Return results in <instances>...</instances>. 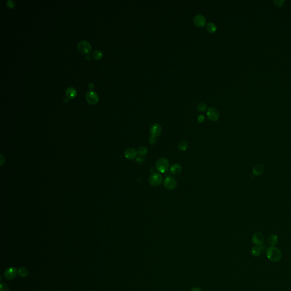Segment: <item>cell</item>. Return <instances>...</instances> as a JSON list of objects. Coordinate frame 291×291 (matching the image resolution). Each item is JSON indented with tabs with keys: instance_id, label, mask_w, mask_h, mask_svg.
I'll return each mask as SVG.
<instances>
[{
	"instance_id": "cell-1",
	"label": "cell",
	"mask_w": 291,
	"mask_h": 291,
	"mask_svg": "<svg viewBox=\"0 0 291 291\" xmlns=\"http://www.w3.org/2000/svg\"><path fill=\"white\" fill-rule=\"evenodd\" d=\"M266 256L268 259L272 262H278L282 258V253L279 248L270 246L266 250Z\"/></svg>"
},
{
	"instance_id": "cell-2",
	"label": "cell",
	"mask_w": 291,
	"mask_h": 291,
	"mask_svg": "<svg viewBox=\"0 0 291 291\" xmlns=\"http://www.w3.org/2000/svg\"><path fill=\"white\" fill-rule=\"evenodd\" d=\"M169 161L167 159L164 157L160 158L156 163L155 167L158 172L161 173H164L169 169Z\"/></svg>"
},
{
	"instance_id": "cell-3",
	"label": "cell",
	"mask_w": 291,
	"mask_h": 291,
	"mask_svg": "<svg viewBox=\"0 0 291 291\" xmlns=\"http://www.w3.org/2000/svg\"><path fill=\"white\" fill-rule=\"evenodd\" d=\"M77 48L82 54L87 55L91 52L92 47L91 44L88 42L86 40H81L77 44Z\"/></svg>"
},
{
	"instance_id": "cell-4",
	"label": "cell",
	"mask_w": 291,
	"mask_h": 291,
	"mask_svg": "<svg viewBox=\"0 0 291 291\" xmlns=\"http://www.w3.org/2000/svg\"><path fill=\"white\" fill-rule=\"evenodd\" d=\"M264 236L262 232H255L252 236V242L255 246H260L264 242Z\"/></svg>"
},
{
	"instance_id": "cell-5",
	"label": "cell",
	"mask_w": 291,
	"mask_h": 291,
	"mask_svg": "<svg viewBox=\"0 0 291 291\" xmlns=\"http://www.w3.org/2000/svg\"><path fill=\"white\" fill-rule=\"evenodd\" d=\"M163 177L160 174L154 173L152 174L149 178V183L153 187H157L161 184Z\"/></svg>"
},
{
	"instance_id": "cell-6",
	"label": "cell",
	"mask_w": 291,
	"mask_h": 291,
	"mask_svg": "<svg viewBox=\"0 0 291 291\" xmlns=\"http://www.w3.org/2000/svg\"><path fill=\"white\" fill-rule=\"evenodd\" d=\"M177 181L174 177L172 176L167 177L164 180V186L166 189L173 190L177 187Z\"/></svg>"
},
{
	"instance_id": "cell-7",
	"label": "cell",
	"mask_w": 291,
	"mask_h": 291,
	"mask_svg": "<svg viewBox=\"0 0 291 291\" xmlns=\"http://www.w3.org/2000/svg\"><path fill=\"white\" fill-rule=\"evenodd\" d=\"M207 116L208 118L213 122H216L220 118V113L216 109L214 108H210L207 110Z\"/></svg>"
},
{
	"instance_id": "cell-8",
	"label": "cell",
	"mask_w": 291,
	"mask_h": 291,
	"mask_svg": "<svg viewBox=\"0 0 291 291\" xmlns=\"http://www.w3.org/2000/svg\"><path fill=\"white\" fill-rule=\"evenodd\" d=\"M18 274V270L16 268L10 267L4 272V276L6 279L13 280L16 278Z\"/></svg>"
},
{
	"instance_id": "cell-9",
	"label": "cell",
	"mask_w": 291,
	"mask_h": 291,
	"mask_svg": "<svg viewBox=\"0 0 291 291\" xmlns=\"http://www.w3.org/2000/svg\"><path fill=\"white\" fill-rule=\"evenodd\" d=\"M150 134L151 136L153 138H157L159 137L161 133V127L158 123H154L150 127Z\"/></svg>"
},
{
	"instance_id": "cell-10",
	"label": "cell",
	"mask_w": 291,
	"mask_h": 291,
	"mask_svg": "<svg viewBox=\"0 0 291 291\" xmlns=\"http://www.w3.org/2000/svg\"><path fill=\"white\" fill-rule=\"evenodd\" d=\"M86 99L89 104H95L98 101V95L94 91H88L86 93Z\"/></svg>"
},
{
	"instance_id": "cell-11",
	"label": "cell",
	"mask_w": 291,
	"mask_h": 291,
	"mask_svg": "<svg viewBox=\"0 0 291 291\" xmlns=\"http://www.w3.org/2000/svg\"><path fill=\"white\" fill-rule=\"evenodd\" d=\"M194 24L198 28L204 27L206 24V19L204 16L201 14H198L193 19Z\"/></svg>"
},
{
	"instance_id": "cell-12",
	"label": "cell",
	"mask_w": 291,
	"mask_h": 291,
	"mask_svg": "<svg viewBox=\"0 0 291 291\" xmlns=\"http://www.w3.org/2000/svg\"><path fill=\"white\" fill-rule=\"evenodd\" d=\"M137 151H136L133 148H128L125 151L124 155L125 157L128 160H133L137 157Z\"/></svg>"
},
{
	"instance_id": "cell-13",
	"label": "cell",
	"mask_w": 291,
	"mask_h": 291,
	"mask_svg": "<svg viewBox=\"0 0 291 291\" xmlns=\"http://www.w3.org/2000/svg\"><path fill=\"white\" fill-rule=\"evenodd\" d=\"M264 171V166L262 164H257L252 169V172L256 176H260Z\"/></svg>"
},
{
	"instance_id": "cell-14",
	"label": "cell",
	"mask_w": 291,
	"mask_h": 291,
	"mask_svg": "<svg viewBox=\"0 0 291 291\" xmlns=\"http://www.w3.org/2000/svg\"><path fill=\"white\" fill-rule=\"evenodd\" d=\"M169 170H170L171 173H172V175H179V174L181 173V172L182 171V167H181V165L180 164L176 163V164H173V165L171 166Z\"/></svg>"
},
{
	"instance_id": "cell-15",
	"label": "cell",
	"mask_w": 291,
	"mask_h": 291,
	"mask_svg": "<svg viewBox=\"0 0 291 291\" xmlns=\"http://www.w3.org/2000/svg\"><path fill=\"white\" fill-rule=\"evenodd\" d=\"M278 240H279L278 236H277L276 234H272L268 237V242L269 244L270 245V246H275L276 245L278 244Z\"/></svg>"
},
{
	"instance_id": "cell-16",
	"label": "cell",
	"mask_w": 291,
	"mask_h": 291,
	"mask_svg": "<svg viewBox=\"0 0 291 291\" xmlns=\"http://www.w3.org/2000/svg\"><path fill=\"white\" fill-rule=\"evenodd\" d=\"M76 91L74 88L73 87H68L66 91V95L67 97L68 98H72L75 97L76 95Z\"/></svg>"
},
{
	"instance_id": "cell-17",
	"label": "cell",
	"mask_w": 291,
	"mask_h": 291,
	"mask_svg": "<svg viewBox=\"0 0 291 291\" xmlns=\"http://www.w3.org/2000/svg\"><path fill=\"white\" fill-rule=\"evenodd\" d=\"M262 251V250H261V248H260L259 246H254V247L251 248V249L250 250V253H251L252 256H253L254 257H258L261 254Z\"/></svg>"
},
{
	"instance_id": "cell-18",
	"label": "cell",
	"mask_w": 291,
	"mask_h": 291,
	"mask_svg": "<svg viewBox=\"0 0 291 291\" xmlns=\"http://www.w3.org/2000/svg\"><path fill=\"white\" fill-rule=\"evenodd\" d=\"M188 147V142L185 140H183L179 143L178 148L181 151H184Z\"/></svg>"
},
{
	"instance_id": "cell-19",
	"label": "cell",
	"mask_w": 291,
	"mask_h": 291,
	"mask_svg": "<svg viewBox=\"0 0 291 291\" xmlns=\"http://www.w3.org/2000/svg\"><path fill=\"white\" fill-rule=\"evenodd\" d=\"M18 273L21 277L26 278L28 275V271L26 268L25 267H21L19 268Z\"/></svg>"
},
{
	"instance_id": "cell-20",
	"label": "cell",
	"mask_w": 291,
	"mask_h": 291,
	"mask_svg": "<svg viewBox=\"0 0 291 291\" xmlns=\"http://www.w3.org/2000/svg\"><path fill=\"white\" fill-rule=\"evenodd\" d=\"M137 153L140 157H143L148 153V149L145 146H141L138 148Z\"/></svg>"
},
{
	"instance_id": "cell-21",
	"label": "cell",
	"mask_w": 291,
	"mask_h": 291,
	"mask_svg": "<svg viewBox=\"0 0 291 291\" xmlns=\"http://www.w3.org/2000/svg\"><path fill=\"white\" fill-rule=\"evenodd\" d=\"M92 58L93 59L98 60V59L102 58L103 53H102V51H100L99 50H96L95 51H93V52L92 54Z\"/></svg>"
},
{
	"instance_id": "cell-22",
	"label": "cell",
	"mask_w": 291,
	"mask_h": 291,
	"mask_svg": "<svg viewBox=\"0 0 291 291\" xmlns=\"http://www.w3.org/2000/svg\"><path fill=\"white\" fill-rule=\"evenodd\" d=\"M206 29H207V30H208L209 32L214 33L217 30L216 25L215 24H213V23H212V22H209L207 25Z\"/></svg>"
},
{
	"instance_id": "cell-23",
	"label": "cell",
	"mask_w": 291,
	"mask_h": 291,
	"mask_svg": "<svg viewBox=\"0 0 291 291\" xmlns=\"http://www.w3.org/2000/svg\"><path fill=\"white\" fill-rule=\"evenodd\" d=\"M207 105L204 102H200L197 105V109L200 111H204L206 109Z\"/></svg>"
},
{
	"instance_id": "cell-24",
	"label": "cell",
	"mask_w": 291,
	"mask_h": 291,
	"mask_svg": "<svg viewBox=\"0 0 291 291\" xmlns=\"http://www.w3.org/2000/svg\"><path fill=\"white\" fill-rule=\"evenodd\" d=\"M0 291H9V287L7 284L1 283L0 285Z\"/></svg>"
},
{
	"instance_id": "cell-25",
	"label": "cell",
	"mask_w": 291,
	"mask_h": 291,
	"mask_svg": "<svg viewBox=\"0 0 291 291\" xmlns=\"http://www.w3.org/2000/svg\"><path fill=\"white\" fill-rule=\"evenodd\" d=\"M7 6L9 8H13L15 5V2L13 0H8L6 2Z\"/></svg>"
},
{
	"instance_id": "cell-26",
	"label": "cell",
	"mask_w": 291,
	"mask_h": 291,
	"mask_svg": "<svg viewBox=\"0 0 291 291\" xmlns=\"http://www.w3.org/2000/svg\"><path fill=\"white\" fill-rule=\"evenodd\" d=\"M136 161H137V163H138V164H142V163H143L144 161H145V159L142 157H140V156H139V157H137Z\"/></svg>"
},
{
	"instance_id": "cell-27",
	"label": "cell",
	"mask_w": 291,
	"mask_h": 291,
	"mask_svg": "<svg viewBox=\"0 0 291 291\" xmlns=\"http://www.w3.org/2000/svg\"><path fill=\"white\" fill-rule=\"evenodd\" d=\"M197 120H198V122H200V123H204L205 122V120L204 116L203 115H200L197 118Z\"/></svg>"
},
{
	"instance_id": "cell-28",
	"label": "cell",
	"mask_w": 291,
	"mask_h": 291,
	"mask_svg": "<svg viewBox=\"0 0 291 291\" xmlns=\"http://www.w3.org/2000/svg\"><path fill=\"white\" fill-rule=\"evenodd\" d=\"M156 142H157V141H156L155 138H153V137H151V138H149V144L151 145H154V144L156 143Z\"/></svg>"
},
{
	"instance_id": "cell-29",
	"label": "cell",
	"mask_w": 291,
	"mask_h": 291,
	"mask_svg": "<svg viewBox=\"0 0 291 291\" xmlns=\"http://www.w3.org/2000/svg\"><path fill=\"white\" fill-rule=\"evenodd\" d=\"M191 291H202L201 289L197 287H193L191 289Z\"/></svg>"
},
{
	"instance_id": "cell-30",
	"label": "cell",
	"mask_w": 291,
	"mask_h": 291,
	"mask_svg": "<svg viewBox=\"0 0 291 291\" xmlns=\"http://www.w3.org/2000/svg\"><path fill=\"white\" fill-rule=\"evenodd\" d=\"M88 88H89V89H93V88H94V84H93V83H89V84H88Z\"/></svg>"
},
{
	"instance_id": "cell-31",
	"label": "cell",
	"mask_w": 291,
	"mask_h": 291,
	"mask_svg": "<svg viewBox=\"0 0 291 291\" xmlns=\"http://www.w3.org/2000/svg\"><path fill=\"white\" fill-rule=\"evenodd\" d=\"M69 99H70V98H68V97H66V98L64 99V102H68V101H69Z\"/></svg>"
},
{
	"instance_id": "cell-32",
	"label": "cell",
	"mask_w": 291,
	"mask_h": 291,
	"mask_svg": "<svg viewBox=\"0 0 291 291\" xmlns=\"http://www.w3.org/2000/svg\"><path fill=\"white\" fill-rule=\"evenodd\" d=\"M87 58V59H88V60H89V59H90V58H89V56H87V58Z\"/></svg>"
}]
</instances>
